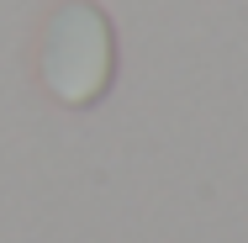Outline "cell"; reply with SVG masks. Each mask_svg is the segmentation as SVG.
I'll return each instance as SVG.
<instances>
[{
    "instance_id": "obj_1",
    "label": "cell",
    "mask_w": 248,
    "mask_h": 243,
    "mask_svg": "<svg viewBox=\"0 0 248 243\" xmlns=\"http://www.w3.org/2000/svg\"><path fill=\"white\" fill-rule=\"evenodd\" d=\"M116 80V32L90 0H63L43 32V85L63 106H95Z\"/></svg>"
}]
</instances>
